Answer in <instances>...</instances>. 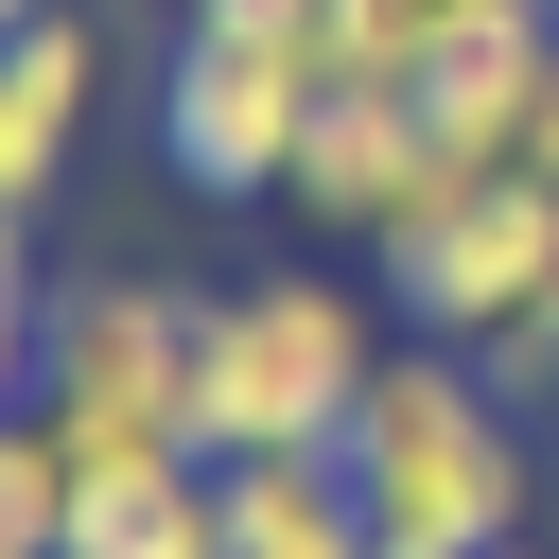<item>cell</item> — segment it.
Listing matches in <instances>:
<instances>
[{"instance_id": "obj_14", "label": "cell", "mask_w": 559, "mask_h": 559, "mask_svg": "<svg viewBox=\"0 0 559 559\" xmlns=\"http://www.w3.org/2000/svg\"><path fill=\"white\" fill-rule=\"evenodd\" d=\"M35 367H52V297L0 280V402H35Z\"/></svg>"}, {"instance_id": "obj_11", "label": "cell", "mask_w": 559, "mask_h": 559, "mask_svg": "<svg viewBox=\"0 0 559 559\" xmlns=\"http://www.w3.org/2000/svg\"><path fill=\"white\" fill-rule=\"evenodd\" d=\"M437 17H454V0H314V70H332V87H402V70L437 52Z\"/></svg>"}, {"instance_id": "obj_8", "label": "cell", "mask_w": 559, "mask_h": 559, "mask_svg": "<svg viewBox=\"0 0 559 559\" xmlns=\"http://www.w3.org/2000/svg\"><path fill=\"white\" fill-rule=\"evenodd\" d=\"M52 559H227V472H210V454L70 472V542H52Z\"/></svg>"}, {"instance_id": "obj_2", "label": "cell", "mask_w": 559, "mask_h": 559, "mask_svg": "<svg viewBox=\"0 0 559 559\" xmlns=\"http://www.w3.org/2000/svg\"><path fill=\"white\" fill-rule=\"evenodd\" d=\"M384 332L349 280H245L192 297V454H332L367 402Z\"/></svg>"}, {"instance_id": "obj_18", "label": "cell", "mask_w": 559, "mask_h": 559, "mask_svg": "<svg viewBox=\"0 0 559 559\" xmlns=\"http://www.w3.org/2000/svg\"><path fill=\"white\" fill-rule=\"evenodd\" d=\"M489 559H524V542H489Z\"/></svg>"}, {"instance_id": "obj_13", "label": "cell", "mask_w": 559, "mask_h": 559, "mask_svg": "<svg viewBox=\"0 0 559 559\" xmlns=\"http://www.w3.org/2000/svg\"><path fill=\"white\" fill-rule=\"evenodd\" d=\"M472 367H489L507 402H542V384H559V280H542V297H524V314H507V332H489Z\"/></svg>"}, {"instance_id": "obj_7", "label": "cell", "mask_w": 559, "mask_h": 559, "mask_svg": "<svg viewBox=\"0 0 559 559\" xmlns=\"http://www.w3.org/2000/svg\"><path fill=\"white\" fill-rule=\"evenodd\" d=\"M542 70H559V0H454L402 87H419V122H437L454 157H507L524 105H542Z\"/></svg>"}, {"instance_id": "obj_10", "label": "cell", "mask_w": 559, "mask_h": 559, "mask_svg": "<svg viewBox=\"0 0 559 559\" xmlns=\"http://www.w3.org/2000/svg\"><path fill=\"white\" fill-rule=\"evenodd\" d=\"M227 472V559H367L349 454H210Z\"/></svg>"}, {"instance_id": "obj_4", "label": "cell", "mask_w": 559, "mask_h": 559, "mask_svg": "<svg viewBox=\"0 0 559 559\" xmlns=\"http://www.w3.org/2000/svg\"><path fill=\"white\" fill-rule=\"evenodd\" d=\"M542 280H559V192H542L524 157H472V175H454V192L384 245V297H402L437 349H489Z\"/></svg>"}, {"instance_id": "obj_6", "label": "cell", "mask_w": 559, "mask_h": 559, "mask_svg": "<svg viewBox=\"0 0 559 559\" xmlns=\"http://www.w3.org/2000/svg\"><path fill=\"white\" fill-rule=\"evenodd\" d=\"M454 175H472V157L419 122V87H314V140H297V175H280V192H297L332 245H402Z\"/></svg>"}, {"instance_id": "obj_5", "label": "cell", "mask_w": 559, "mask_h": 559, "mask_svg": "<svg viewBox=\"0 0 559 559\" xmlns=\"http://www.w3.org/2000/svg\"><path fill=\"white\" fill-rule=\"evenodd\" d=\"M314 35H227V17H192L175 35V70H157V157L192 175V192H280L297 175V140H314Z\"/></svg>"}, {"instance_id": "obj_15", "label": "cell", "mask_w": 559, "mask_h": 559, "mask_svg": "<svg viewBox=\"0 0 559 559\" xmlns=\"http://www.w3.org/2000/svg\"><path fill=\"white\" fill-rule=\"evenodd\" d=\"M192 17H227V35H314V0H192Z\"/></svg>"}, {"instance_id": "obj_12", "label": "cell", "mask_w": 559, "mask_h": 559, "mask_svg": "<svg viewBox=\"0 0 559 559\" xmlns=\"http://www.w3.org/2000/svg\"><path fill=\"white\" fill-rule=\"evenodd\" d=\"M52 542H70V437L0 402V559H52Z\"/></svg>"}, {"instance_id": "obj_17", "label": "cell", "mask_w": 559, "mask_h": 559, "mask_svg": "<svg viewBox=\"0 0 559 559\" xmlns=\"http://www.w3.org/2000/svg\"><path fill=\"white\" fill-rule=\"evenodd\" d=\"M17 17H52V0H0V35H17Z\"/></svg>"}, {"instance_id": "obj_1", "label": "cell", "mask_w": 559, "mask_h": 559, "mask_svg": "<svg viewBox=\"0 0 559 559\" xmlns=\"http://www.w3.org/2000/svg\"><path fill=\"white\" fill-rule=\"evenodd\" d=\"M332 454H349L367 559H489V542H524V402L472 349H437V332L367 367Z\"/></svg>"}, {"instance_id": "obj_3", "label": "cell", "mask_w": 559, "mask_h": 559, "mask_svg": "<svg viewBox=\"0 0 559 559\" xmlns=\"http://www.w3.org/2000/svg\"><path fill=\"white\" fill-rule=\"evenodd\" d=\"M35 419L70 437V472L192 454V297H175V280H87V297H52Z\"/></svg>"}, {"instance_id": "obj_9", "label": "cell", "mask_w": 559, "mask_h": 559, "mask_svg": "<svg viewBox=\"0 0 559 559\" xmlns=\"http://www.w3.org/2000/svg\"><path fill=\"white\" fill-rule=\"evenodd\" d=\"M87 87H105V35H87L70 0L0 35V192H17V210L70 175V140H87Z\"/></svg>"}, {"instance_id": "obj_16", "label": "cell", "mask_w": 559, "mask_h": 559, "mask_svg": "<svg viewBox=\"0 0 559 559\" xmlns=\"http://www.w3.org/2000/svg\"><path fill=\"white\" fill-rule=\"evenodd\" d=\"M17 227H35V210H17V192H0V280H35V262H17Z\"/></svg>"}]
</instances>
